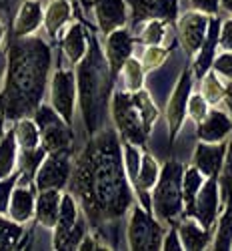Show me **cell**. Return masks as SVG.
<instances>
[{
	"mask_svg": "<svg viewBox=\"0 0 232 251\" xmlns=\"http://www.w3.org/2000/svg\"><path fill=\"white\" fill-rule=\"evenodd\" d=\"M70 193L94 231L118 223L134 205L132 183L122 161L116 129H100L72 163Z\"/></svg>",
	"mask_w": 232,
	"mask_h": 251,
	"instance_id": "cell-1",
	"label": "cell"
},
{
	"mask_svg": "<svg viewBox=\"0 0 232 251\" xmlns=\"http://www.w3.org/2000/svg\"><path fill=\"white\" fill-rule=\"evenodd\" d=\"M52 50L34 34L14 38L6 50V71L0 87V115L14 123L32 117L50 82Z\"/></svg>",
	"mask_w": 232,
	"mask_h": 251,
	"instance_id": "cell-2",
	"label": "cell"
},
{
	"mask_svg": "<svg viewBox=\"0 0 232 251\" xmlns=\"http://www.w3.org/2000/svg\"><path fill=\"white\" fill-rule=\"evenodd\" d=\"M76 97L80 104V113L84 119V127L88 135H94L102 129L106 109L110 102L114 78L104 56L100 43L88 34V50L84 58L76 65Z\"/></svg>",
	"mask_w": 232,
	"mask_h": 251,
	"instance_id": "cell-3",
	"label": "cell"
},
{
	"mask_svg": "<svg viewBox=\"0 0 232 251\" xmlns=\"http://www.w3.org/2000/svg\"><path fill=\"white\" fill-rule=\"evenodd\" d=\"M110 115L122 141L144 147L158 119V109L146 91H114L110 95Z\"/></svg>",
	"mask_w": 232,
	"mask_h": 251,
	"instance_id": "cell-4",
	"label": "cell"
},
{
	"mask_svg": "<svg viewBox=\"0 0 232 251\" xmlns=\"http://www.w3.org/2000/svg\"><path fill=\"white\" fill-rule=\"evenodd\" d=\"M182 173L184 165L176 161H168L158 175L156 185L152 187V215L162 221L176 225L184 217V201H182Z\"/></svg>",
	"mask_w": 232,
	"mask_h": 251,
	"instance_id": "cell-5",
	"label": "cell"
},
{
	"mask_svg": "<svg viewBox=\"0 0 232 251\" xmlns=\"http://www.w3.org/2000/svg\"><path fill=\"white\" fill-rule=\"evenodd\" d=\"M128 225H126V241L134 251H156L162 247L164 229L152 211L142 205H132L128 211Z\"/></svg>",
	"mask_w": 232,
	"mask_h": 251,
	"instance_id": "cell-6",
	"label": "cell"
},
{
	"mask_svg": "<svg viewBox=\"0 0 232 251\" xmlns=\"http://www.w3.org/2000/svg\"><path fill=\"white\" fill-rule=\"evenodd\" d=\"M34 123L40 131V145L46 153H60L70 151L72 153V129L70 125L62 119L50 104H38L32 113Z\"/></svg>",
	"mask_w": 232,
	"mask_h": 251,
	"instance_id": "cell-7",
	"label": "cell"
},
{
	"mask_svg": "<svg viewBox=\"0 0 232 251\" xmlns=\"http://www.w3.org/2000/svg\"><path fill=\"white\" fill-rule=\"evenodd\" d=\"M72 173V161H70V151H60V153H46L42 163L34 173L32 185L36 191L44 189H58L62 191L68 187Z\"/></svg>",
	"mask_w": 232,
	"mask_h": 251,
	"instance_id": "cell-8",
	"label": "cell"
},
{
	"mask_svg": "<svg viewBox=\"0 0 232 251\" xmlns=\"http://www.w3.org/2000/svg\"><path fill=\"white\" fill-rule=\"evenodd\" d=\"M78 104L76 97V75L70 69H58L50 76V107L72 125L74 111Z\"/></svg>",
	"mask_w": 232,
	"mask_h": 251,
	"instance_id": "cell-9",
	"label": "cell"
},
{
	"mask_svg": "<svg viewBox=\"0 0 232 251\" xmlns=\"http://www.w3.org/2000/svg\"><path fill=\"white\" fill-rule=\"evenodd\" d=\"M128 6V18L134 26L146 20H166L174 23L178 18V0H124Z\"/></svg>",
	"mask_w": 232,
	"mask_h": 251,
	"instance_id": "cell-10",
	"label": "cell"
},
{
	"mask_svg": "<svg viewBox=\"0 0 232 251\" xmlns=\"http://www.w3.org/2000/svg\"><path fill=\"white\" fill-rule=\"evenodd\" d=\"M192 93V71L190 69H184L176 87L168 99L166 104V123H168V133H170V141L176 139L178 131L182 129V123L186 117V104H188V97Z\"/></svg>",
	"mask_w": 232,
	"mask_h": 251,
	"instance_id": "cell-11",
	"label": "cell"
},
{
	"mask_svg": "<svg viewBox=\"0 0 232 251\" xmlns=\"http://www.w3.org/2000/svg\"><path fill=\"white\" fill-rule=\"evenodd\" d=\"M218 205H220V187H218V177H206L200 191L196 193L194 205L190 217H194L204 229H212L216 217H218Z\"/></svg>",
	"mask_w": 232,
	"mask_h": 251,
	"instance_id": "cell-12",
	"label": "cell"
},
{
	"mask_svg": "<svg viewBox=\"0 0 232 251\" xmlns=\"http://www.w3.org/2000/svg\"><path fill=\"white\" fill-rule=\"evenodd\" d=\"M82 2L92 6L96 25L104 36L128 23V6L124 0H82Z\"/></svg>",
	"mask_w": 232,
	"mask_h": 251,
	"instance_id": "cell-13",
	"label": "cell"
},
{
	"mask_svg": "<svg viewBox=\"0 0 232 251\" xmlns=\"http://www.w3.org/2000/svg\"><path fill=\"white\" fill-rule=\"evenodd\" d=\"M210 18L204 12L190 10L178 18V38L188 54H196L206 38Z\"/></svg>",
	"mask_w": 232,
	"mask_h": 251,
	"instance_id": "cell-14",
	"label": "cell"
},
{
	"mask_svg": "<svg viewBox=\"0 0 232 251\" xmlns=\"http://www.w3.org/2000/svg\"><path fill=\"white\" fill-rule=\"evenodd\" d=\"M132 50H134V38H132V34L126 30L124 26L106 34L102 52H104V56H106L108 69H110V76L114 80H116L122 65L132 56Z\"/></svg>",
	"mask_w": 232,
	"mask_h": 251,
	"instance_id": "cell-15",
	"label": "cell"
},
{
	"mask_svg": "<svg viewBox=\"0 0 232 251\" xmlns=\"http://www.w3.org/2000/svg\"><path fill=\"white\" fill-rule=\"evenodd\" d=\"M34 201H36V189H34V185L16 183L14 189H12V195H10V201H8L6 215L12 221L20 223V225L28 223L34 217Z\"/></svg>",
	"mask_w": 232,
	"mask_h": 251,
	"instance_id": "cell-16",
	"label": "cell"
},
{
	"mask_svg": "<svg viewBox=\"0 0 232 251\" xmlns=\"http://www.w3.org/2000/svg\"><path fill=\"white\" fill-rule=\"evenodd\" d=\"M224 153H226V143H204L200 141L194 149V157L192 163L196 169L204 175V177H218V171L224 161Z\"/></svg>",
	"mask_w": 232,
	"mask_h": 251,
	"instance_id": "cell-17",
	"label": "cell"
},
{
	"mask_svg": "<svg viewBox=\"0 0 232 251\" xmlns=\"http://www.w3.org/2000/svg\"><path fill=\"white\" fill-rule=\"evenodd\" d=\"M42 20H44V6H42L40 0H24L12 20L14 38L34 34L40 28Z\"/></svg>",
	"mask_w": 232,
	"mask_h": 251,
	"instance_id": "cell-18",
	"label": "cell"
},
{
	"mask_svg": "<svg viewBox=\"0 0 232 251\" xmlns=\"http://www.w3.org/2000/svg\"><path fill=\"white\" fill-rule=\"evenodd\" d=\"M232 133V119L214 109L208 111L206 117L198 123V139L204 143H220Z\"/></svg>",
	"mask_w": 232,
	"mask_h": 251,
	"instance_id": "cell-19",
	"label": "cell"
},
{
	"mask_svg": "<svg viewBox=\"0 0 232 251\" xmlns=\"http://www.w3.org/2000/svg\"><path fill=\"white\" fill-rule=\"evenodd\" d=\"M82 215L80 211V205L78 201L74 199V195L68 191V193H62V199H60V211H58V219L54 223V239H52V245L54 249L60 245V241L68 235V231L76 225L78 217Z\"/></svg>",
	"mask_w": 232,
	"mask_h": 251,
	"instance_id": "cell-20",
	"label": "cell"
},
{
	"mask_svg": "<svg viewBox=\"0 0 232 251\" xmlns=\"http://www.w3.org/2000/svg\"><path fill=\"white\" fill-rule=\"evenodd\" d=\"M60 199L62 191L58 189H44V191H36V201H34V219L46 229H52L58 211H60Z\"/></svg>",
	"mask_w": 232,
	"mask_h": 251,
	"instance_id": "cell-21",
	"label": "cell"
},
{
	"mask_svg": "<svg viewBox=\"0 0 232 251\" xmlns=\"http://www.w3.org/2000/svg\"><path fill=\"white\" fill-rule=\"evenodd\" d=\"M220 23L222 20L218 16H212L208 23V32H206V38L198 50V58L192 67V73L196 75V78H202V75L206 71H210L212 67V60H214V52L218 49V30H220Z\"/></svg>",
	"mask_w": 232,
	"mask_h": 251,
	"instance_id": "cell-22",
	"label": "cell"
},
{
	"mask_svg": "<svg viewBox=\"0 0 232 251\" xmlns=\"http://www.w3.org/2000/svg\"><path fill=\"white\" fill-rule=\"evenodd\" d=\"M88 50V32L84 28V25L74 23L66 28L64 36H62V52L68 58L70 65H78V62L84 58Z\"/></svg>",
	"mask_w": 232,
	"mask_h": 251,
	"instance_id": "cell-23",
	"label": "cell"
},
{
	"mask_svg": "<svg viewBox=\"0 0 232 251\" xmlns=\"http://www.w3.org/2000/svg\"><path fill=\"white\" fill-rule=\"evenodd\" d=\"M188 219H180L176 225L178 229V235H180V241H182V249H188V251H200V249H206L208 241H210V233L208 229H204L194 217L186 215Z\"/></svg>",
	"mask_w": 232,
	"mask_h": 251,
	"instance_id": "cell-24",
	"label": "cell"
},
{
	"mask_svg": "<svg viewBox=\"0 0 232 251\" xmlns=\"http://www.w3.org/2000/svg\"><path fill=\"white\" fill-rule=\"evenodd\" d=\"M70 16H72L70 0H50L48 8L44 10V20H42V25H44L46 32L52 38H56L60 34V30L68 25Z\"/></svg>",
	"mask_w": 232,
	"mask_h": 251,
	"instance_id": "cell-25",
	"label": "cell"
},
{
	"mask_svg": "<svg viewBox=\"0 0 232 251\" xmlns=\"http://www.w3.org/2000/svg\"><path fill=\"white\" fill-rule=\"evenodd\" d=\"M12 131H14L18 151H30V149L40 147V131H38V125L34 123L32 117H22V119L14 121Z\"/></svg>",
	"mask_w": 232,
	"mask_h": 251,
	"instance_id": "cell-26",
	"label": "cell"
},
{
	"mask_svg": "<svg viewBox=\"0 0 232 251\" xmlns=\"http://www.w3.org/2000/svg\"><path fill=\"white\" fill-rule=\"evenodd\" d=\"M18 167V145L14 131L8 129L0 137V179L12 175Z\"/></svg>",
	"mask_w": 232,
	"mask_h": 251,
	"instance_id": "cell-27",
	"label": "cell"
},
{
	"mask_svg": "<svg viewBox=\"0 0 232 251\" xmlns=\"http://www.w3.org/2000/svg\"><path fill=\"white\" fill-rule=\"evenodd\" d=\"M158 175H160V165L158 161L150 155V153H142V159H140V167H138V173H136V179H134V189L136 191H148L156 185L158 181Z\"/></svg>",
	"mask_w": 232,
	"mask_h": 251,
	"instance_id": "cell-28",
	"label": "cell"
},
{
	"mask_svg": "<svg viewBox=\"0 0 232 251\" xmlns=\"http://www.w3.org/2000/svg\"><path fill=\"white\" fill-rule=\"evenodd\" d=\"M204 175L196 169V167H184L182 173V201H184V215H190L192 205L196 199V193L200 191V187L204 183Z\"/></svg>",
	"mask_w": 232,
	"mask_h": 251,
	"instance_id": "cell-29",
	"label": "cell"
},
{
	"mask_svg": "<svg viewBox=\"0 0 232 251\" xmlns=\"http://www.w3.org/2000/svg\"><path fill=\"white\" fill-rule=\"evenodd\" d=\"M24 239V225L0 215V249H18Z\"/></svg>",
	"mask_w": 232,
	"mask_h": 251,
	"instance_id": "cell-30",
	"label": "cell"
},
{
	"mask_svg": "<svg viewBox=\"0 0 232 251\" xmlns=\"http://www.w3.org/2000/svg\"><path fill=\"white\" fill-rule=\"evenodd\" d=\"M168 32V23L166 20H146L140 25L138 32V43L144 47H160L162 40L166 38Z\"/></svg>",
	"mask_w": 232,
	"mask_h": 251,
	"instance_id": "cell-31",
	"label": "cell"
},
{
	"mask_svg": "<svg viewBox=\"0 0 232 251\" xmlns=\"http://www.w3.org/2000/svg\"><path fill=\"white\" fill-rule=\"evenodd\" d=\"M118 75H122L124 91L134 93V91H140L142 85H144V69H142V65H140V60L134 58V56H130L128 60L124 62Z\"/></svg>",
	"mask_w": 232,
	"mask_h": 251,
	"instance_id": "cell-32",
	"label": "cell"
},
{
	"mask_svg": "<svg viewBox=\"0 0 232 251\" xmlns=\"http://www.w3.org/2000/svg\"><path fill=\"white\" fill-rule=\"evenodd\" d=\"M218 187H220V199H224V203L232 201V139L230 143H226L224 161L218 171Z\"/></svg>",
	"mask_w": 232,
	"mask_h": 251,
	"instance_id": "cell-33",
	"label": "cell"
},
{
	"mask_svg": "<svg viewBox=\"0 0 232 251\" xmlns=\"http://www.w3.org/2000/svg\"><path fill=\"white\" fill-rule=\"evenodd\" d=\"M230 245H232V201L226 203L224 213L220 215L218 233L214 239V249L224 251V249H230Z\"/></svg>",
	"mask_w": 232,
	"mask_h": 251,
	"instance_id": "cell-34",
	"label": "cell"
},
{
	"mask_svg": "<svg viewBox=\"0 0 232 251\" xmlns=\"http://www.w3.org/2000/svg\"><path fill=\"white\" fill-rule=\"evenodd\" d=\"M200 95L204 97V100L208 104H216L218 100H222L224 87L220 85V80H218V76H216L214 71H206L202 75V93Z\"/></svg>",
	"mask_w": 232,
	"mask_h": 251,
	"instance_id": "cell-35",
	"label": "cell"
},
{
	"mask_svg": "<svg viewBox=\"0 0 232 251\" xmlns=\"http://www.w3.org/2000/svg\"><path fill=\"white\" fill-rule=\"evenodd\" d=\"M140 159H142V153H140V149L136 147V145L124 141L122 143V161H124V169H126V175H128L130 183H134V179H136Z\"/></svg>",
	"mask_w": 232,
	"mask_h": 251,
	"instance_id": "cell-36",
	"label": "cell"
},
{
	"mask_svg": "<svg viewBox=\"0 0 232 251\" xmlns=\"http://www.w3.org/2000/svg\"><path fill=\"white\" fill-rule=\"evenodd\" d=\"M86 233H88V221H86V217H84V213H82L78 217L76 225L68 231V235L60 241V245L56 249H78L80 241L84 239V235H86Z\"/></svg>",
	"mask_w": 232,
	"mask_h": 251,
	"instance_id": "cell-37",
	"label": "cell"
},
{
	"mask_svg": "<svg viewBox=\"0 0 232 251\" xmlns=\"http://www.w3.org/2000/svg\"><path fill=\"white\" fill-rule=\"evenodd\" d=\"M166 58H168V49H162V47H146L140 65H142L144 73H150V71H156L158 67H162Z\"/></svg>",
	"mask_w": 232,
	"mask_h": 251,
	"instance_id": "cell-38",
	"label": "cell"
},
{
	"mask_svg": "<svg viewBox=\"0 0 232 251\" xmlns=\"http://www.w3.org/2000/svg\"><path fill=\"white\" fill-rule=\"evenodd\" d=\"M16 183H18V171H14L12 175H8L4 179H0V215H6L8 201H10V195H12V189Z\"/></svg>",
	"mask_w": 232,
	"mask_h": 251,
	"instance_id": "cell-39",
	"label": "cell"
},
{
	"mask_svg": "<svg viewBox=\"0 0 232 251\" xmlns=\"http://www.w3.org/2000/svg\"><path fill=\"white\" fill-rule=\"evenodd\" d=\"M208 113V102L204 100L202 95H190L188 97V104H186V115H190L194 119V123L198 125Z\"/></svg>",
	"mask_w": 232,
	"mask_h": 251,
	"instance_id": "cell-40",
	"label": "cell"
},
{
	"mask_svg": "<svg viewBox=\"0 0 232 251\" xmlns=\"http://www.w3.org/2000/svg\"><path fill=\"white\" fill-rule=\"evenodd\" d=\"M210 69H212L216 75H220V76H224V78L232 80V50H230V52H222V54L214 56L212 67H210Z\"/></svg>",
	"mask_w": 232,
	"mask_h": 251,
	"instance_id": "cell-41",
	"label": "cell"
},
{
	"mask_svg": "<svg viewBox=\"0 0 232 251\" xmlns=\"http://www.w3.org/2000/svg\"><path fill=\"white\" fill-rule=\"evenodd\" d=\"M218 47H220L222 52H230V50H232V18L226 20V23H220Z\"/></svg>",
	"mask_w": 232,
	"mask_h": 251,
	"instance_id": "cell-42",
	"label": "cell"
},
{
	"mask_svg": "<svg viewBox=\"0 0 232 251\" xmlns=\"http://www.w3.org/2000/svg\"><path fill=\"white\" fill-rule=\"evenodd\" d=\"M190 6L198 12H204L206 16H216L220 8V0H188Z\"/></svg>",
	"mask_w": 232,
	"mask_h": 251,
	"instance_id": "cell-43",
	"label": "cell"
},
{
	"mask_svg": "<svg viewBox=\"0 0 232 251\" xmlns=\"http://www.w3.org/2000/svg\"><path fill=\"white\" fill-rule=\"evenodd\" d=\"M160 249H164V251H180V249H182V241H180V235H178L176 225L162 237V247H160Z\"/></svg>",
	"mask_w": 232,
	"mask_h": 251,
	"instance_id": "cell-44",
	"label": "cell"
},
{
	"mask_svg": "<svg viewBox=\"0 0 232 251\" xmlns=\"http://www.w3.org/2000/svg\"><path fill=\"white\" fill-rule=\"evenodd\" d=\"M78 249H82V251H92V249H108V247H104L92 233H86V235H84V239L80 241Z\"/></svg>",
	"mask_w": 232,
	"mask_h": 251,
	"instance_id": "cell-45",
	"label": "cell"
},
{
	"mask_svg": "<svg viewBox=\"0 0 232 251\" xmlns=\"http://www.w3.org/2000/svg\"><path fill=\"white\" fill-rule=\"evenodd\" d=\"M222 100L226 102V107H228V111H230V115H232V80L224 87V97H222Z\"/></svg>",
	"mask_w": 232,
	"mask_h": 251,
	"instance_id": "cell-46",
	"label": "cell"
},
{
	"mask_svg": "<svg viewBox=\"0 0 232 251\" xmlns=\"http://www.w3.org/2000/svg\"><path fill=\"white\" fill-rule=\"evenodd\" d=\"M4 71H6V52H0V87H2Z\"/></svg>",
	"mask_w": 232,
	"mask_h": 251,
	"instance_id": "cell-47",
	"label": "cell"
},
{
	"mask_svg": "<svg viewBox=\"0 0 232 251\" xmlns=\"http://www.w3.org/2000/svg\"><path fill=\"white\" fill-rule=\"evenodd\" d=\"M220 8L228 14H232V0H220Z\"/></svg>",
	"mask_w": 232,
	"mask_h": 251,
	"instance_id": "cell-48",
	"label": "cell"
},
{
	"mask_svg": "<svg viewBox=\"0 0 232 251\" xmlns=\"http://www.w3.org/2000/svg\"><path fill=\"white\" fill-rule=\"evenodd\" d=\"M2 43H4V25L0 23V47H2Z\"/></svg>",
	"mask_w": 232,
	"mask_h": 251,
	"instance_id": "cell-49",
	"label": "cell"
},
{
	"mask_svg": "<svg viewBox=\"0 0 232 251\" xmlns=\"http://www.w3.org/2000/svg\"><path fill=\"white\" fill-rule=\"evenodd\" d=\"M4 119H2V115H0V137H2V133H4Z\"/></svg>",
	"mask_w": 232,
	"mask_h": 251,
	"instance_id": "cell-50",
	"label": "cell"
},
{
	"mask_svg": "<svg viewBox=\"0 0 232 251\" xmlns=\"http://www.w3.org/2000/svg\"><path fill=\"white\" fill-rule=\"evenodd\" d=\"M0 6H2V0H0Z\"/></svg>",
	"mask_w": 232,
	"mask_h": 251,
	"instance_id": "cell-51",
	"label": "cell"
},
{
	"mask_svg": "<svg viewBox=\"0 0 232 251\" xmlns=\"http://www.w3.org/2000/svg\"><path fill=\"white\" fill-rule=\"evenodd\" d=\"M230 249H232V245H230Z\"/></svg>",
	"mask_w": 232,
	"mask_h": 251,
	"instance_id": "cell-52",
	"label": "cell"
}]
</instances>
